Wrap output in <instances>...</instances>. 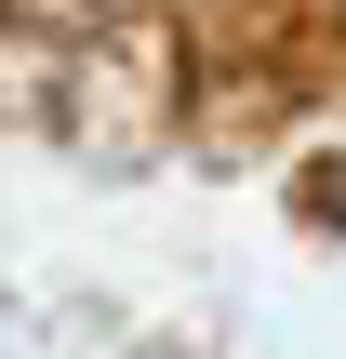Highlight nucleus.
<instances>
[{
    "mask_svg": "<svg viewBox=\"0 0 346 359\" xmlns=\"http://www.w3.org/2000/svg\"><path fill=\"white\" fill-rule=\"evenodd\" d=\"M120 13H133V0H0V27H13V40H107Z\"/></svg>",
    "mask_w": 346,
    "mask_h": 359,
    "instance_id": "nucleus-1",
    "label": "nucleus"
}]
</instances>
